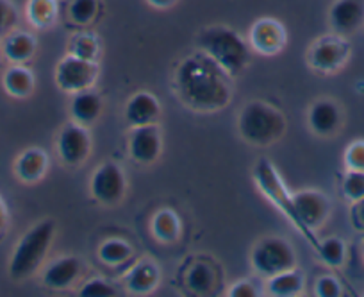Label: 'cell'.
I'll list each match as a JSON object with an SVG mask.
<instances>
[{
    "label": "cell",
    "mask_w": 364,
    "mask_h": 297,
    "mask_svg": "<svg viewBox=\"0 0 364 297\" xmlns=\"http://www.w3.org/2000/svg\"><path fill=\"white\" fill-rule=\"evenodd\" d=\"M146 2L157 9H168L177 4V0H146Z\"/></svg>",
    "instance_id": "f35d334b"
},
{
    "label": "cell",
    "mask_w": 364,
    "mask_h": 297,
    "mask_svg": "<svg viewBox=\"0 0 364 297\" xmlns=\"http://www.w3.org/2000/svg\"><path fill=\"white\" fill-rule=\"evenodd\" d=\"M352 56V47L345 36L328 34L314 41L307 52V63L320 73H336L346 66Z\"/></svg>",
    "instance_id": "ba28073f"
},
{
    "label": "cell",
    "mask_w": 364,
    "mask_h": 297,
    "mask_svg": "<svg viewBox=\"0 0 364 297\" xmlns=\"http://www.w3.org/2000/svg\"><path fill=\"white\" fill-rule=\"evenodd\" d=\"M252 267L257 274L269 278L279 272L296 267V253L291 244L281 236H266L259 240L250 254Z\"/></svg>",
    "instance_id": "8992f818"
},
{
    "label": "cell",
    "mask_w": 364,
    "mask_h": 297,
    "mask_svg": "<svg viewBox=\"0 0 364 297\" xmlns=\"http://www.w3.org/2000/svg\"><path fill=\"white\" fill-rule=\"evenodd\" d=\"M102 110V97L93 88L73 93L72 104H70V115H72L73 122H77V124L90 127V125H93L99 120Z\"/></svg>",
    "instance_id": "d6986e66"
},
{
    "label": "cell",
    "mask_w": 364,
    "mask_h": 297,
    "mask_svg": "<svg viewBox=\"0 0 364 297\" xmlns=\"http://www.w3.org/2000/svg\"><path fill=\"white\" fill-rule=\"evenodd\" d=\"M316 253L320 256V260L325 265L332 269H339L345 265L346 261V244L345 240L339 239V236H328V239L321 240L316 246Z\"/></svg>",
    "instance_id": "83f0119b"
},
{
    "label": "cell",
    "mask_w": 364,
    "mask_h": 297,
    "mask_svg": "<svg viewBox=\"0 0 364 297\" xmlns=\"http://www.w3.org/2000/svg\"><path fill=\"white\" fill-rule=\"evenodd\" d=\"M84 271L82 261L77 256H63L52 261L43 271L41 281L50 290H66L80 278Z\"/></svg>",
    "instance_id": "e0dca14e"
},
{
    "label": "cell",
    "mask_w": 364,
    "mask_h": 297,
    "mask_svg": "<svg viewBox=\"0 0 364 297\" xmlns=\"http://www.w3.org/2000/svg\"><path fill=\"white\" fill-rule=\"evenodd\" d=\"M161 117V104L156 95L150 92L134 93L127 100L124 110V118L129 127H141V125L157 124Z\"/></svg>",
    "instance_id": "2e32d148"
},
{
    "label": "cell",
    "mask_w": 364,
    "mask_h": 297,
    "mask_svg": "<svg viewBox=\"0 0 364 297\" xmlns=\"http://www.w3.org/2000/svg\"><path fill=\"white\" fill-rule=\"evenodd\" d=\"M9 224V213L8 208H6V202L0 197V235H4L6 229H8Z\"/></svg>",
    "instance_id": "74e56055"
},
{
    "label": "cell",
    "mask_w": 364,
    "mask_h": 297,
    "mask_svg": "<svg viewBox=\"0 0 364 297\" xmlns=\"http://www.w3.org/2000/svg\"><path fill=\"white\" fill-rule=\"evenodd\" d=\"M161 281V271L157 264L149 258L136 261L124 278L125 288L134 296H146L154 292Z\"/></svg>",
    "instance_id": "ac0fdd59"
},
{
    "label": "cell",
    "mask_w": 364,
    "mask_h": 297,
    "mask_svg": "<svg viewBox=\"0 0 364 297\" xmlns=\"http://www.w3.org/2000/svg\"><path fill=\"white\" fill-rule=\"evenodd\" d=\"M173 86L178 99L200 113L223 110L232 99L230 75L204 52L188 56L178 63Z\"/></svg>",
    "instance_id": "6da1fadb"
},
{
    "label": "cell",
    "mask_w": 364,
    "mask_h": 297,
    "mask_svg": "<svg viewBox=\"0 0 364 297\" xmlns=\"http://www.w3.org/2000/svg\"><path fill=\"white\" fill-rule=\"evenodd\" d=\"M314 293L318 297H339L343 293V286L336 276L325 274L318 278L316 285H314Z\"/></svg>",
    "instance_id": "e575fe53"
},
{
    "label": "cell",
    "mask_w": 364,
    "mask_h": 297,
    "mask_svg": "<svg viewBox=\"0 0 364 297\" xmlns=\"http://www.w3.org/2000/svg\"><path fill=\"white\" fill-rule=\"evenodd\" d=\"M99 61H87L72 54H66L55 66V85L65 93H77L93 88L99 81Z\"/></svg>",
    "instance_id": "52a82bcc"
},
{
    "label": "cell",
    "mask_w": 364,
    "mask_h": 297,
    "mask_svg": "<svg viewBox=\"0 0 364 297\" xmlns=\"http://www.w3.org/2000/svg\"><path fill=\"white\" fill-rule=\"evenodd\" d=\"M2 85L11 97L27 99L29 95H33L36 81H34V73L29 68L22 65H13L6 70Z\"/></svg>",
    "instance_id": "cb8c5ba5"
},
{
    "label": "cell",
    "mask_w": 364,
    "mask_h": 297,
    "mask_svg": "<svg viewBox=\"0 0 364 297\" xmlns=\"http://www.w3.org/2000/svg\"><path fill=\"white\" fill-rule=\"evenodd\" d=\"M36 38L23 31H11L2 41V52H4L6 59L15 65L29 61L36 54Z\"/></svg>",
    "instance_id": "44dd1931"
},
{
    "label": "cell",
    "mask_w": 364,
    "mask_h": 297,
    "mask_svg": "<svg viewBox=\"0 0 364 297\" xmlns=\"http://www.w3.org/2000/svg\"><path fill=\"white\" fill-rule=\"evenodd\" d=\"M80 297H113L117 296V288L109 281L102 278H91L82 283L79 290Z\"/></svg>",
    "instance_id": "1f68e13d"
},
{
    "label": "cell",
    "mask_w": 364,
    "mask_h": 297,
    "mask_svg": "<svg viewBox=\"0 0 364 297\" xmlns=\"http://www.w3.org/2000/svg\"><path fill=\"white\" fill-rule=\"evenodd\" d=\"M100 40L91 33H79L72 38L70 41V52L68 54L77 56L80 59H87V61H99L100 58Z\"/></svg>",
    "instance_id": "f1b7e54d"
},
{
    "label": "cell",
    "mask_w": 364,
    "mask_h": 297,
    "mask_svg": "<svg viewBox=\"0 0 364 297\" xmlns=\"http://www.w3.org/2000/svg\"><path fill=\"white\" fill-rule=\"evenodd\" d=\"M55 236V222L45 219L29 229L16 244L9 260V276L16 281L31 278L43 265Z\"/></svg>",
    "instance_id": "277c9868"
},
{
    "label": "cell",
    "mask_w": 364,
    "mask_h": 297,
    "mask_svg": "<svg viewBox=\"0 0 364 297\" xmlns=\"http://www.w3.org/2000/svg\"><path fill=\"white\" fill-rule=\"evenodd\" d=\"M150 229L161 244H175L182 235V222L173 209L164 208L152 217Z\"/></svg>",
    "instance_id": "603a6c76"
},
{
    "label": "cell",
    "mask_w": 364,
    "mask_h": 297,
    "mask_svg": "<svg viewBox=\"0 0 364 297\" xmlns=\"http://www.w3.org/2000/svg\"><path fill=\"white\" fill-rule=\"evenodd\" d=\"M58 155L65 165L80 167L91 155V136L87 127L70 122L59 131Z\"/></svg>",
    "instance_id": "8fae6325"
},
{
    "label": "cell",
    "mask_w": 364,
    "mask_h": 297,
    "mask_svg": "<svg viewBox=\"0 0 364 297\" xmlns=\"http://www.w3.org/2000/svg\"><path fill=\"white\" fill-rule=\"evenodd\" d=\"M26 13L31 26L36 29H48L58 20L59 4L58 0H29Z\"/></svg>",
    "instance_id": "484cf974"
},
{
    "label": "cell",
    "mask_w": 364,
    "mask_h": 297,
    "mask_svg": "<svg viewBox=\"0 0 364 297\" xmlns=\"http://www.w3.org/2000/svg\"><path fill=\"white\" fill-rule=\"evenodd\" d=\"M200 52L218 63L230 78H236L250 65L252 48L240 33L225 26H211L197 34Z\"/></svg>",
    "instance_id": "7a4b0ae2"
},
{
    "label": "cell",
    "mask_w": 364,
    "mask_h": 297,
    "mask_svg": "<svg viewBox=\"0 0 364 297\" xmlns=\"http://www.w3.org/2000/svg\"><path fill=\"white\" fill-rule=\"evenodd\" d=\"M343 162H345L346 170L364 172V140H355L346 147Z\"/></svg>",
    "instance_id": "d6a6232c"
},
{
    "label": "cell",
    "mask_w": 364,
    "mask_h": 297,
    "mask_svg": "<svg viewBox=\"0 0 364 297\" xmlns=\"http://www.w3.org/2000/svg\"><path fill=\"white\" fill-rule=\"evenodd\" d=\"M48 170V156L38 147H31L18 156L15 163V174L20 181L27 184L38 183Z\"/></svg>",
    "instance_id": "ffe728a7"
},
{
    "label": "cell",
    "mask_w": 364,
    "mask_h": 297,
    "mask_svg": "<svg viewBox=\"0 0 364 297\" xmlns=\"http://www.w3.org/2000/svg\"><path fill=\"white\" fill-rule=\"evenodd\" d=\"M304 288H306V278L304 272L296 267L269 276L266 281V292L273 297H296L304 292Z\"/></svg>",
    "instance_id": "7402d4cb"
},
{
    "label": "cell",
    "mask_w": 364,
    "mask_h": 297,
    "mask_svg": "<svg viewBox=\"0 0 364 297\" xmlns=\"http://www.w3.org/2000/svg\"><path fill=\"white\" fill-rule=\"evenodd\" d=\"M343 195L348 202H359L364 199V172L357 170H346L343 179Z\"/></svg>",
    "instance_id": "4dcf8cb0"
},
{
    "label": "cell",
    "mask_w": 364,
    "mask_h": 297,
    "mask_svg": "<svg viewBox=\"0 0 364 297\" xmlns=\"http://www.w3.org/2000/svg\"><path fill=\"white\" fill-rule=\"evenodd\" d=\"M288 43L286 27L275 19H259L248 31V45L261 56H277Z\"/></svg>",
    "instance_id": "4fadbf2b"
},
{
    "label": "cell",
    "mask_w": 364,
    "mask_h": 297,
    "mask_svg": "<svg viewBox=\"0 0 364 297\" xmlns=\"http://www.w3.org/2000/svg\"><path fill=\"white\" fill-rule=\"evenodd\" d=\"M286 115L264 100H250L237 115V132L254 147H268L286 135Z\"/></svg>",
    "instance_id": "3957f363"
},
{
    "label": "cell",
    "mask_w": 364,
    "mask_h": 297,
    "mask_svg": "<svg viewBox=\"0 0 364 297\" xmlns=\"http://www.w3.org/2000/svg\"><path fill=\"white\" fill-rule=\"evenodd\" d=\"M163 151V138L157 124L132 127L129 136V155L139 165H152Z\"/></svg>",
    "instance_id": "5bb4252c"
},
{
    "label": "cell",
    "mask_w": 364,
    "mask_h": 297,
    "mask_svg": "<svg viewBox=\"0 0 364 297\" xmlns=\"http://www.w3.org/2000/svg\"><path fill=\"white\" fill-rule=\"evenodd\" d=\"M90 190L100 204L117 206L127 194V176L118 163L104 162L91 176Z\"/></svg>",
    "instance_id": "9c48e42d"
},
{
    "label": "cell",
    "mask_w": 364,
    "mask_h": 297,
    "mask_svg": "<svg viewBox=\"0 0 364 297\" xmlns=\"http://www.w3.org/2000/svg\"><path fill=\"white\" fill-rule=\"evenodd\" d=\"M254 179L255 183H257V187L261 188L262 194H264L273 204L277 206V208L281 209L289 220H291V224L295 226V228L299 229V231L302 233V235L314 246L316 242L311 239L309 233L306 231L304 224L300 222V217L295 208V201H293V194H289L288 192L284 181L281 179V174H279V170L275 169V165L266 158L259 160V163L254 169Z\"/></svg>",
    "instance_id": "5b68a950"
},
{
    "label": "cell",
    "mask_w": 364,
    "mask_h": 297,
    "mask_svg": "<svg viewBox=\"0 0 364 297\" xmlns=\"http://www.w3.org/2000/svg\"><path fill=\"white\" fill-rule=\"evenodd\" d=\"M293 201H295V208L300 217V222L304 224L306 231L309 233L311 239L318 244L314 233L320 228H323V224L328 220V217H331V199L320 190H300L296 194H293Z\"/></svg>",
    "instance_id": "30bf717a"
},
{
    "label": "cell",
    "mask_w": 364,
    "mask_h": 297,
    "mask_svg": "<svg viewBox=\"0 0 364 297\" xmlns=\"http://www.w3.org/2000/svg\"><path fill=\"white\" fill-rule=\"evenodd\" d=\"M99 0H72L68 8L70 20L75 26H90L99 15Z\"/></svg>",
    "instance_id": "f546056e"
},
{
    "label": "cell",
    "mask_w": 364,
    "mask_h": 297,
    "mask_svg": "<svg viewBox=\"0 0 364 297\" xmlns=\"http://www.w3.org/2000/svg\"><path fill=\"white\" fill-rule=\"evenodd\" d=\"M134 254V249H132L131 244L127 240L122 239H109L106 242L100 244L99 251H97V256L107 267H117V265L125 264L129 261Z\"/></svg>",
    "instance_id": "4316f807"
},
{
    "label": "cell",
    "mask_w": 364,
    "mask_h": 297,
    "mask_svg": "<svg viewBox=\"0 0 364 297\" xmlns=\"http://www.w3.org/2000/svg\"><path fill=\"white\" fill-rule=\"evenodd\" d=\"M328 24L339 36L357 33L364 24V0H334L328 9Z\"/></svg>",
    "instance_id": "9a60e30c"
},
{
    "label": "cell",
    "mask_w": 364,
    "mask_h": 297,
    "mask_svg": "<svg viewBox=\"0 0 364 297\" xmlns=\"http://www.w3.org/2000/svg\"><path fill=\"white\" fill-rule=\"evenodd\" d=\"M16 26V9L11 0H0V40H4Z\"/></svg>",
    "instance_id": "836d02e7"
},
{
    "label": "cell",
    "mask_w": 364,
    "mask_h": 297,
    "mask_svg": "<svg viewBox=\"0 0 364 297\" xmlns=\"http://www.w3.org/2000/svg\"><path fill=\"white\" fill-rule=\"evenodd\" d=\"M229 297H257V286L250 281H237L227 292Z\"/></svg>",
    "instance_id": "d590c367"
},
{
    "label": "cell",
    "mask_w": 364,
    "mask_h": 297,
    "mask_svg": "<svg viewBox=\"0 0 364 297\" xmlns=\"http://www.w3.org/2000/svg\"><path fill=\"white\" fill-rule=\"evenodd\" d=\"M307 125L320 138H332L345 125V111L334 99H318L307 110Z\"/></svg>",
    "instance_id": "7c38bea8"
},
{
    "label": "cell",
    "mask_w": 364,
    "mask_h": 297,
    "mask_svg": "<svg viewBox=\"0 0 364 297\" xmlns=\"http://www.w3.org/2000/svg\"><path fill=\"white\" fill-rule=\"evenodd\" d=\"M352 222L355 224L357 229H363L364 231V199L359 202H353Z\"/></svg>",
    "instance_id": "8d00e7d4"
},
{
    "label": "cell",
    "mask_w": 364,
    "mask_h": 297,
    "mask_svg": "<svg viewBox=\"0 0 364 297\" xmlns=\"http://www.w3.org/2000/svg\"><path fill=\"white\" fill-rule=\"evenodd\" d=\"M186 286L197 296H209L216 288V271L208 261H193L186 272Z\"/></svg>",
    "instance_id": "d4e9b609"
}]
</instances>
